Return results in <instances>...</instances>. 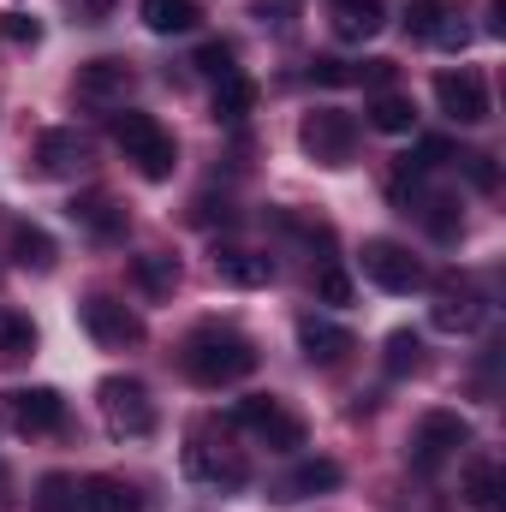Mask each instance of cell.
Here are the masks:
<instances>
[{
	"instance_id": "5",
	"label": "cell",
	"mask_w": 506,
	"mask_h": 512,
	"mask_svg": "<svg viewBox=\"0 0 506 512\" xmlns=\"http://www.w3.org/2000/svg\"><path fill=\"white\" fill-rule=\"evenodd\" d=\"M185 477H191V483H203V489L239 495V489L251 483V465H245V453H239V447H227V441H215L209 429H197V435L185 441Z\"/></svg>"
},
{
	"instance_id": "10",
	"label": "cell",
	"mask_w": 506,
	"mask_h": 512,
	"mask_svg": "<svg viewBox=\"0 0 506 512\" xmlns=\"http://www.w3.org/2000/svg\"><path fill=\"white\" fill-rule=\"evenodd\" d=\"M364 280H376L381 292L405 298V292H417L429 274H423V262L405 251V245H393V239H370V245H364Z\"/></svg>"
},
{
	"instance_id": "20",
	"label": "cell",
	"mask_w": 506,
	"mask_h": 512,
	"mask_svg": "<svg viewBox=\"0 0 506 512\" xmlns=\"http://www.w3.org/2000/svg\"><path fill=\"white\" fill-rule=\"evenodd\" d=\"M137 18H143V30H155V36H185V30L203 24V6H197V0H143Z\"/></svg>"
},
{
	"instance_id": "16",
	"label": "cell",
	"mask_w": 506,
	"mask_h": 512,
	"mask_svg": "<svg viewBox=\"0 0 506 512\" xmlns=\"http://www.w3.org/2000/svg\"><path fill=\"white\" fill-rule=\"evenodd\" d=\"M78 507L84 512H143V501H137V489H131L126 477L96 471V477L78 483Z\"/></svg>"
},
{
	"instance_id": "34",
	"label": "cell",
	"mask_w": 506,
	"mask_h": 512,
	"mask_svg": "<svg viewBox=\"0 0 506 512\" xmlns=\"http://www.w3.org/2000/svg\"><path fill=\"white\" fill-rule=\"evenodd\" d=\"M393 78H399L393 60H358L352 66V84H370V90H393Z\"/></svg>"
},
{
	"instance_id": "7",
	"label": "cell",
	"mask_w": 506,
	"mask_h": 512,
	"mask_svg": "<svg viewBox=\"0 0 506 512\" xmlns=\"http://www.w3.org/2000/svg\"><path fill=\"white\" fill-rule=\"evenodd\" d=\"M131 90H137V72H131V60H114V54L78 66V78H72V96L96 114H120L131 102Z\"/></svg>"
},
{
	"instance_id": "40",
	"label": "cell",
	"mask_w": 506,
	"mask_h": 512,
	"mask_svg": "<svg viewBox=\"0 0 506 512\" xmlns=\"http://www.w3.org/2000/svg\"><path fill=\"white\" fill-rule=\"evenodd\" d=\"M489 36H506V0H489Z\"/></svg>"
},
{
	"instance_id": "21",
	"label": "cell",
	"mask_w": 506,
	"mask_h": 512,
	"mask_svg": "<svg viewBox=\"0 0 506 512\" xmlns=\"http://www.w3.org/2000/svg\"><path fill=\"white\" fill-rule=\"evenodd\" d=\"M131 280H137L143 298H173V286H179V256H167V251L131 256Z\"/></svg>"
},
{
	"instance_id": "22",
	"label": "cell",
	"mask_w": 506,
	"mask_h": 512,
	"mask_svg": "<svg viewBox=\"0 0 506 512\" xmlns=\"http://www.w3.org/2000/svg\"><path fill=\"white\" fill-rule=\"evenodd\" d=\"M328 489H340V465H334V459H304V465L280 483L274 501H304V495H328Z\"/></svg>"
},
{
	"instance_id": "35",
	"label": "cell",
	"mask_w": 506,
	"mask_h": 512,
	"mask_svg": "<svg viewBox=\"0 0 506 512\" xmlns=\"http://www.w3.org/2000/svg\"><path fill=\"white\" fill-rule=\"evenodd\" d=\"M459 167L471 173V185H477V191H495V185H501V167H495V155H459Z\"/></svg>"
},
{
	"instance_id": "36",
	"label": "cell",
	"mask_w": 506,
	"mask_h": 512,
	"mask_svg": "<svg viewBox=\"0 0 506 512\" xmlns=\"http://www.w3.org/2000/svg\"><path fill=\"white\" fill-rule=\"evenodd\" d=\"M316 298H322V304H352V280H346L340 268H322V274H316Z\"/></svg>"
},
{
	"instance_id": "8",
	"label": "cell",
	"mask_w": 506,
	"mask_h": 512,
	"mask_svg": "<svg viewBox=\"0 0 506 512\" xmlns=\"http://www.w3.org/2000/svg\"><path fill=\"white\" fill-rule=\"evenodd\" d=\"M78 322H84V334H90L96 346H108V352L143 346V316L131 310L126 298H114V292H90L84 310H78Z\"/></svg>"
},
{
	"instance_id": "37",
	"label": "cell",
	"mask_w": 506,
	"mask_h": 512,
	"mask_svg": "<svg viewBox=\"0 0 506 512\" xmlns=\"http://www.w3.org/2000/svg\"><path fill=\"white\" fill-rule=\"evenodd\" d=\"M191 221H197V227H215V221L227 227V221H233V203H227V197H221V203H215V197H197V203H191Z\"/></svg>"
},
{
	"instance_id": "4",
	"label": "cell",
	"mask_w": 506,
	"mask_h": 512,
	"mask_svg": "<svg viewBox=\"0 0 506 512\" xmlns=\"http://www.w3.org/2000/svg\"><path fill=\"white\" fill-rule=\"evenodd\" d=\"M96 405H102V423L114 441H143L155 429V399L137 376H108L96 387Z\"/></svg>"
},
{
	"instance_id": "31",
	"label": "cell",
	"mask_w": 506,
	"mask_h": 512,
	"mask_svg": "<svg viewBox=\"0 0 506 512\" xmlns=\"http://www.w3.org/2000/svg\"><path fill=\"white\" fill-rule=\"evenodd\" d=\"M447 12H453V0H411V6H405V30H411L417 42H429Z\"/></svg>"
},
{
	"instance_id": "27",
	"label": "cell",
	"mask_w": 506,
	"mask_h": 512,
	"mask_svg": "<svg viewBox=\"0 0 506 512\" xmlns=\"http://www.w3.org/2000/svg\"><path fill=\"white\" fill-rule=\"evenodd\" d=\"M417 215H423V227H429L441 245H459L465 215H459V203H453V197H423V203H417Z\"/></svg>"
},
{
	"instance_id": "2",
	"label": "cell",
	"mask_w": 506,
	"mask_h": 512,
	"mask_svg": "<svg viewBox=\"0 0 506 512\" xmlns=\"http://www.w3.org/2000/svg\"><path fill=\"white\" fill-rule=\"evenodd\" d=\"M108 131H114V143L126 149V161L143 173V179H173V167H179V149H173V131L161 126L155 114H137V108H126V114H114L108 120Z\"/></svg>"
},
{
	"instance_id": "23",
	"label": "cell",
	"mask_w": 506,
	"mask_h": 512,
	"mask_svg": "<svg viewBox=\"0 0 506 512\" xmlns=\"http://www.w3.org/2000/svg\"><path fill=\"white\" fill-rule=\"evenodd\" d=\"M251 435L262 441V447H274V453H298V447H304V423H298L292 411H280V399L251 423Z\"/></svg>"
},
{
	"instance_id": "17",
	"label": "cell",
	"mask_w": 506,
	"mask_h": 512,
	"mask_svg": "<svg viewBox=\"0 0 506 512\" xmlns=\"http://www.w3.org/2000/svg\"><path fill=\"white\" fill-rule=\"evenodd\" d=\"M215 274L227 286H268L274 280V262L262 251H245V245H215Z\"/></svg>"
},
{
	"instance_id": "26",
	"label": "cell",
	"mask_w": 506,
	"mask_h": 512,
	"mask_svg": "<svg viewBox=\"0 0 506 512\" xmlns=\"http://www.w3.org/2000/svg\"><path fill=\"white\" fill-rule=\"evenodd\" d=\"M381 370L399 382V376H417L423 370V334H411V328H393L387 334V352H381Z\"/></svg>"
},
{
	"instance_id": "38",
	"label": "cell",
	"mask_w": 506,
	"mask_h": 512,
	"mask_svg": "<svg viewBox=\"0 0 506 512\" xmlns=\"http://www.w3.org/2000/svg\"><path fill=\"white\" fill-rule=\"evenodd\" d=\"M6 36H12L18 48H36V42H42V24H36L30 12H12V18H6Z\"/></svg>"
},
{
	"instance_id": "3",
	"label": "cell",
	"mask_w": 506,
	"mask_h": 512,
	"mask_svg": "<svg viewBox=\"0 0 506 512\" xmlns=\"http://www.w3.org/2000/svg\"><path fill=\"white\" fill-rule=\"evenodd\" d=\"M471 447V423L459 417V411H423L417 417V429H411V447H405V459H411V471H423V477H435L447 459H459Z\"/></svg>"
},
{
	"instance_id": "30",
	"label": "cell",
	"mask_w": 506,
	"mask_h": 512,
	"mask_svg": "<svg viewBox=\"0 0 506 512\" xmlns=\"http://www.w3.org/2000/svg\"><path fill=\"white\" fill-rule=\"evenodd\" d=\"M24 352H36V328H30L24 316L0 310V364H12V358H24Z\"/></svg>"
},
{
	"instance_id": "1",
	"label": "cell",
	"mask_w": 506,
	"mask_h": 512,
	"mask_svg": "<svg viewBox=\"0 0 506 512\" xmlns=\"http://www.w3.org/2000/svg\"><path fill=\"white\" fill-rule=\"evenodd\" d=\"M179 364H185V376H191L197 387H233V382H245V376L256 370V346L239 334V328L203 322V328L185 334Z\"/></svg>"
},
{
	"instance_id": "11",
	"label": "cell",
	"mask_w": 506,
	"mask_h": 512,
	"mask_svg": "<svg viewBox=\"0 0 506 512\" xmlns=\"http://www.w3.org/2000/svg\"><path fill=\"white\" fill-rule=\"evenodd\" d=\"M435 102H441V114H447L453 126H483V120H489V84H483V72H471V66L441 72V78H435Z\"/></svg>"
},
{
	"instance_id": "13",
	"label": "cell",
	"mask_w": 506,
	"mask_h": 512,
	"mask_svg": "<svg viewBox=\"0 0 506 512\" xmlns=\"http://www.w3.org/2000/svg\"><path fill=\"white\" fill-rule=\"evenodd\" d=\"M6 417L18 435H54L66 423V399L54 387H12L6 393Z\"/></svg>"
},
{
	"instance_id": "19",
	"label": "cell",
	"mask_w": 506,
	"mask_h": 512,
	"mask_svg": "<svg viewBox=\"0 0 506 512\" xmlns=\"http://www.w3.org/2000/svg\"><path fill=\"white\" fill-rule=\"evenodd\" d=\"M328 12H334V36L340 42H370L381 24H387L381 0H328Z\"/></svg>"
},
{
	"instance_id": "18",
	"label": "cell",
	"mask_w": 506,
	"mask_h": 512,
	"mask_svg": "<svg viewBox=\"0 0 506 512\" xmlns=\"http://www.w3.org/2000/svg\"><path fill=\"white\" fill-rule=\"evenodd\" d=\"M501 495H506V471H501V459L477 453V459L465 465V507H477V512H501Z\"/></svg>"
},
{
	"instance_id": "33",
	"label": "cell",
	"mask_w": 506,
	"mask_h": 512,
	"mask_svg": "<svg viewBox=\"0 0 506 512\" xmlns=\"http://www.w3.org/2000/svg\"><path fill=\"white\" fill-rule=\"evenodd\" d=\"M429 42H435V48H447V54H459V48H471V24L459 18V6H453V12H447L441 24H435V36H429Z\"/></svg>"
},
{
	"instance_id": "29",
	"label": "cell",
	"mask_w": 506,
	"mask_h": 512,
	"mask_svg": "<svg viewBox=\"0 0 506 512\" xmlns=\"http://www.w3.org/2000/svg\"><path fill=\"white\" fill-rule=\"evenodd\" d=\"M30 507H36V512H84V507H78V483H72V477H60V471H48V477L36 483Z\"/></svg>"
},
{
	"instance_id": "39",
	"label": "cell",
	"mask_w": 506,
	"mask_h": 512,
	"mask_svg": "<svg viewBox=\"0 0 506 512\" xmlns=\"http://www.w3.org/2000/svg\"><path fill=\"white\" fill-rule=\"evenodd\" d=\"M310 84H352V66L346 60H310Z\"/></svg>"
},
{
	"instance_id": "9",
	"label": "cell",
	"mask_w": 506,
	"mask_h": 512,
	"mask_svg": "<svg viewBox=\"0 0 506 512\" xmlns=\"http://www.w3.org/2000/svg\"><path fill=\"white\" fill-rule=\"evenodd\" d=\"M429 322L441 328V334H477L483 322H489V304H483V292L471 286V280H441L435 286V304H429Z\"/></svg>"
},
{
	"instance_id": "6",
	"label": "cell",
	"mask_w": 506,
	"mask_h": 512,
	"mask_svg": "<svg viewBox=\"0 0 506 512\" xmlns=\"http://www.w3.org/2000/svg\"><path fill=\"white\" fill-rule=\"evenodd\" d=\"M298 143H304L310 161H322V167H346V161L358 155V120H352L346 108H316V114H304Z\"/></svg>"
},
{
	"instance_id": "24",
	"label": "cell",
	"mask_w": 506,
	"mask_h": 512,
	"mask_svg": "<svg viewBox=\"0 0 506 512\" xmlns=\"http://www.w3.org/2000/svg\"><path fill=\"white\" fill-rule=\"evenodd\" d=\"M12 262H18V268H30V274H48V268L60 262V251H54V239H48L42 227L18 221V227H12Z\"/></svg>"
},
{
	"instance_id": "25",
	"label": "cell",
	"mask_w": 506,
	"mask_h": 512,
	"mask_svg": "<svg viewBox=\"0 0 506 512\" xmlns=\"http://www.w3.org/2000/svg\"><path fill=\"white\" fill-rule=\"evenodd\" d=\"M215 120H227V126H239V120H251V108H256V84L245 78V72H233V78H221L215 84Z\"/></svg>"
},
{
	"instance_id": "28",
	"label": "cell",
	"mask_w": 506,
	"mask_h": 512,
	"mask_svg": "<svg viewBox=\"0 0 506 512\" xmlns=\"http://www.w3.org/2000/svg\"><path fill=\"white\" fill-rule=\"evenodd\" d=\"M370 126L387 131V137L411 131V126H417V108H411V96H393V90H381L376 102H370Z\"/></svg>"
},
{
	"instance_id": "12",
	"label": "cell",
	"mask_w": 506,
	"mask_h": 512,
	"mask_svg": "<svg viewBox=\"0 0 506 512\" xmlns=\"http://www.w3.org/2000/svg\"><path fill=\"white\" fill-rule=\"evenodd\" d=\"M90 161H96V149L84 131L48 126L36 137V173H48V179H78V173H90Z\"/></svg>"
},
{
	"instance_id": "15",
	"label": "cell",
	"mask_w": 506,
	"mask_h": 512,
	"mask_svg": "<svg viewBox=\"0 0 506 512\" xmlns=\"http://www.w3.org/2000/svg\"><path fill=\"white\" fill-rule=\"evenodd\" d=\"M90 239H102V245H114V239H126V209L108 197V191H78L72 197V209H66Z\"/></svg>"
},
{
	"instance_id": "41",
	"label": "cell",
	"mask_w": 506,
	"mask_h": 512,
	"mask_svg": "<svg viewBox=\"0 0 506 512\" xmlns=\"http://www.w3.org/2000/svg\"><path fill=\"white\" fill-rule=\"evenodd\" d=\"M108 6H114V0H78V12H84V18H108Z\"/></svg>"
},
{
	"instance_id": "32",
	"label": "cell",
	"mask_w": 506,
	"mask_h": 512,
	"mask_svg": "<svg viewBox=\"0 0 506 512\" xmlns=\"http://www.w3.org/2000/svg\"><path fill=\"white\" fill-rule=\"evenodd\" d=\"M191 66H197V72H203V78H215V84H221V78H233V72H239V66H233V42H203V48H197V60H191Z\"/></svg>"
},
{
	"instance_id": "14",
	"label": "cell",
	"mask_w": 506,
	"mask_h": 512,
	"mask_svg": "<svg viewBox=\"0 0 506 512\" xmlns=\"http://www.w3.org/2000/svg\"><path fill=\"white\" fill-rule=\"evenodd\" d=\"M298 352L310 358V364H322V370H334V364H346L352 352H358V340H352V328H340V322H328V316H298Z\"/></svg>"
}]
</instances>
